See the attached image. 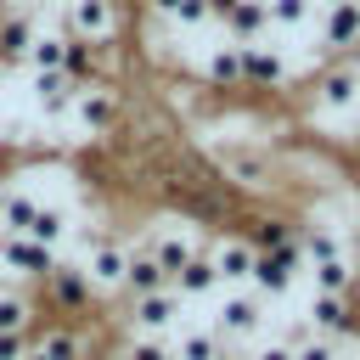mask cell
Instances as JSON below:
<instances>
[{"mask_svg": "<svg viewBox=\"0 0 360 360\" xmlns=\"http://www.w3.org/2000/svg\"><path fill=\"white\" fill-rule=\"evenodd\" d=\"M248 242H253V253L287 248V242H298V219H287V214H259V219L248 225Z\"/></svg>", "mask_w": 360, "mask_h": 360, "instance_id": "obj_23", "label": "cell"}, {"mask_svg": "<svg viewBox=\"0 0 360 360\" xmlns=\"http://www.w3.org/2000/svg\"><path fill=\"white\" fill-rule=\"evenodd\" d=\"M96 298H101V292L84 281V270H79L73 259H56V270L39 281V304H45L56 321H84Z\"/></svg>", "mask_w": 360, "mask_h": 360, "instance_id": "obj_5", "label": "cell"}, {"mask_svg": "<svg viewBox=\"0 0 360 360\" xmlns=\"http://www.w3.org/2000/svg\"><path fill=\"white\" fill-rule=\"evenodd\" d=\"M118 360H169V343L163 338H124Z\"/></svg>", "mask_w": 360, "mask_h": 360, "instance_id": "obj_25", "label": "cell"}, {"mask_svg": "<svg viewBox=\"0 0 360 360\" xmlns=\"http://www.w3.org/2000/svg\"><path fill=\"white\" fill-rule=\"evenodd\" d=\"M124 259H129V236L96 225V231L79 236V259H73V264L84 270V281H90L96 292H118V281H124Z\"/></svg>", "mask_w": 360, "mask_h": 360, "instance_id": "obj_2", "label": "cell"}, {"mask_svg": "<svg viewBox=\"0 0 360 360\" xmlns=\"http://www.w3.org/2000/svg\"><path fill=\"white\" fill-rule=\"evenodd\" d=\"M163 343H169V360H214V354L225 349V343L214 338V326H174Z\"/></svg>", "mask_w": 360, "mask_h": 360, "instance_id": "obj_20", "label": "cell"}, {"mask_svg": "<svg viewBox=\"0 0 360 360\" xmlns=\"http://www.w3.org/2000/svg\"><path fill=\"white\" fill-rule=\"evenodd\" d=\"M22 236L39 242V248H56V253H62V242L73 236V214H68L62 202H45V197H39V208H34V219H28Z\"/></svg>", "mask_w": 360, "mask_h": 360, "instance_id": "obj_18", "label": "cell"}, {"mask_svg": "<svg viewBox=\"0 0 360 360\" xmlns=\"http://www.w3.org/2000/svg\"><path fill=\"white\" fill-rule=\"evenodd\" d=\"M22 6H34V11H62L68 0H22Z\"/></svg>", "mask_w": 360, "mask_h": 360, "instance_id": "obj_28", "label": "cell"}, {"mask_svg": "<svg viewBox=\"0 0 360 360\" xmlns=\"http://www.w3.org/2000/svg\"><path fill=\"white\" fill-rule=\"evenodd\" d=\"M73 96H79V84H73L68 73H34V112H39L45 124H56V118H68V107H73Z\"/></svg>", "mask_w": 360, "mask_h": 360, "instance_id": "obj_17", "label": "cell"}, {"mask_svg": "<svg viewBox=\"0 0 360 360\" xmlns=\"http://www.w3.org/2000/svg\"><path fill=\"white\" fill-rule=\"evenodd\" d=\"M0 79H6V68H0Z\"/></svg>", "mask_w": 360, "mask_h": 360, "instance_id": "obj_33", "label": "cell"}, {"mask_svg": "<svg viewBox=\"0 0 360 360\" xmlns=\"http://www.w3.org/2000/svg\"><path fill=\"white\" fill-rule=\"evenodd\" d=\"M304 112L309 118H354L360 112V62L354 56L315 62L309 90H304Z\"/></svg>", "mask_w": 360, "mask_h": 360, "instance_id": "obj_1", "label": "cell"}, {"mask_svg": "<svg viewBox=\"0 0 360 360\" xmlns=\"http://www.w3.org/2000/svg\"><path fill=\"white\" fill-rule=\"evenodd\" d=\"M118 28H124L118 0H68V6H62V22H56V34L90 39V45H112Z\"/></svg>", "mask_w": 360, "mask_h": 360, "instance_id": "obj_8", "label": "cell"}, {"mask_svg": "<svg viewBox=\"0 0 360 360\" xmlns=\"http://www.w3.org/2000/svg\"><path fill=\"white\" fill-rule=\"evenodd\" d=\"M315 45H321V56H354L360 51V0L315 11Z\"/></svg>", "mask_w": 360, "mask_h": 360, "instance_id": "obj_11", "label": "cell"}, {"mask_svg": "<svg viewBox=\"0 0 360 360\" xmlns=\"http://www.w3.org/2000/svg\"><path fill=\"white\" fill-rule=\"evenodd\" d=\"M68 118L79 124V135H112V129H118V118H124V96H118V84H112V79L79 84V96H73Z\"/></svg>", "mask_w": 360, "mask_h": 360, "instance_id": "obj_9", "label": "cell"}, {"mask_svg": "<svg viewBox=\"0 0 360 360\" xmlns=\"http://www.w3.org/2000/svg\"><path fill=\"white\" fill-rule=\"evenodd\" d=\"M219 174L236 180L242 191H270V186H276V163H270V152H253V146H231V152H219Z\"/></svg>", "mask_w": 360, "mask_h": 360, "instance_id": "obj_12", "label": "cell"}, {"mask_svg": "<svg viewBox=\"0 0 360 360\" xmlns=\"http://www.w3.org/2000/svg\"><path fill=\"white\" fill-rule=\"evenodd\" d=\"M34 34H39V11L34 6H0V68H17Z\"/></svg>", "mask_w": 360, "mask_h": 360, "instance_id": "obj_13", "label": "cell"}, {"mask_svg": "<svg viewBox=\"0 0 360 360\" xmlns=\"http://www.w3.org/2000/svg\"><path fill=\"white\" fill-rule=\"evenodd\" d=\"M62 51H68V34L39 28V34L28 39V51H22V68H28V73H62Z\"/></svg>", "mask_w": 360, "mask_h": 360, "instance_id": "obj_22", "label": "cell"}, {"mask_svg": "<svg viewBox=\"0 0 360 360\" xmlns=\"http://www.w3.org/2000/svg\"><path fill=\"white\" fill-rule=\"evenodd\" d=\"M332 6H349V0H315V11H332Z\"/></svg>", "mask_w": 360, "mask_h": 360, "instance_id": "obj_29", "label": "cell"}, {"mask_svg": "<svg viewBox=\"0 0 360 360\" xmlns=\"http://www.w3.org/2000/svg\"><path fill=\"white\" fill-rule=\"evenodd\" d=\"M338 360H360V349H343V354H338Z\"/></svg>", "mask_w": 360, "mask_h": 360, "instance_id": "obj_30", "label": "cell"}, {"mask_svg": "<svg viewBox=\"0 0 360 360\" xmlns=\"http://www.w3.org/2000/svg\"><path fill=\"white\" fill-rule=\"evenodd\" d=\"M197 73H202V90H219V96L242 90V56H236V45L219 34V45H208V51H202Z\"/></svg>", "mask_w": 360, "mask_h": 360, "instance_id": "obj_14", "label": "cell"}, {"mask_svg": "<svg viewBox=\"0 0 360 360\" xmlns=\"http://www.w3.org/2000/svg\"><path fill=\"white\" fill-rule=\"evenodd\" d=\"M343 146H349V152H354V158H360V112H354V118H349V124H343Z\"/></svg>", "mask_w": 360, "mask_h": 360, "instance_id": "obj_27", "label": "cell"}, {"mask_svg": "<svg viewBox=\"0 0 360 360\" xmlns=\"http://www.w3.org/2000/svg\"><path fill=\"white\" fill-rule=\"evenodd\" d=\"M298 276H304V253H298V242H287V248H264V253H253L248 287H253L264 304H281V298L298 287Z\"/></svg>", "mask_w": 360, "mask_h": 360, "instance_id": "obj_7", "label": "cell"}, {"mask_svg": "<svg viewBox=\"0 0 360 360\" xmlns=\"http://www.w3.org/2000/svg\"><path fill=\"white\" fill-rule=\"evenodd\" d=\"M270 11V34H304L315 28V0H264Z\"/></svg>", "mask_w": 360, "mask_h": 360, "instance_id": "obj_24", "label": "cell"}, {"mask_svg": "<svg viewBox=\"0 0 360 360\" xmlns=\"http://www.w3.org/2000/svg\"><path fill=\"white\" fill-rule=\"evenodd\" d=\"M22 360H45V354H39V349H28V354H22Z\"/></svg>", "mask_w": 360, "mask_h": 360, "instance_id": "obj_31", "label": "cell"}, {"mask_svg": "<svg viewBox=\"0 0 360 360\" xmlns=\"http://www.w3.org/2000/svg\"><path fill=\"white\" fill-rule=\"evenodd\" d=\"M354 287H360V276H354ZM354 309H360V304H354Z\"/></svg>", "mask_w": 360, "mask_h": 360, "instance_id": "obj_32", "label": "cell"}, {"mask_svg": "<svg viewBox=\"0 0 360 360\" xmlns=\"http://www.w3.org/2000/svg\"><path fill=\"white\" fill-rule=\"evenodd\" d=\"M208 264L219 276V292L225 287H248V270H253V242L248 231H214L208 236Z\"/></svg>", "mask_w": 360, "mask_h": 360, "instance_id": "obj_10", "label": "cell"}, {"mask_svg": "<svg viewBox=\"0 0 360 360\" xmlns=\"http://www.w3.org/2000/svg\"><path fill=\"white\" fill-rule=\"evenodd\" d=\"M236 56H242V90H253V96L292 90V62H287V45H276V34L236 45Z\"/></svg>", "mask_w": 360, "mask_h": 360, "instance_id": "obj_3", "label": "cell"}, {"mask_svg": "<svg viewBox=\"0 0 360 360\" xmlns=\"http://www.w3.org/2000/svg\"><path fill=\"white\" fill-rule=\"evenodd\" d=\"M354 62H360V56H354Z\"/></svg>", "mask_w": 360, "mask_h": 360, "instance_id": "obj_34", "label": "cell"}, {"mask_svg": "<svg viewBox=\"0 0 360 360\" xmlns=\"http://www.w3.org/2000/svg\"><path fill=\"white\" fill-rule=\"evenodd\" d=\"M163 287H169V276L158 270V259L146 253V242L129 236V259H124V281H118V292H124V298H146V292H163Z\"/></svg>", "mask_w": 360, "mask_h": 360, "instance_id": "obj_15", "label": "cell"}, {"mask_svg": "<svg viewBox=\"0 0 360 360\" xmlns=\"http://www.w3.org/2000/svg\"><path fill=\"white\" fill-rule=\"evenodd\" d=\"M242 360H292V343H287V338H264V343H253Z\"/></svg>", "mask_w": 360, "mask_h": 360, "instance_id": "obj_26", "label": "cell"}, {"mask_svg": "<svg viewBox=\"0 0 360 360\" xmlns=\"http://www.w3.org/2000/svg\"><path fill=\"white\" fill-rule=\"evenodd\" d=\"M219 34H225L231 45L264 39V34H270V11H264V0H231V11L219 17Z\"/></svg>", "mask_w": 360, "mask_h": 360, "instance_id": "obj_16", "label": "cell"}, {"mask_svg": "<svg viewBox=\"0 0 360 360\" xmlns=\"http://www.w3.org/2000/svg\"><path fill=\"white\" fill-rule=\"evenodd\" d=\"M146 11L174 28V34H191V28H208V6L202 0H146Z\"/></svg>", "mask_w": 360, "mask_h": 360, "instance_id": "obj_21", "label": "cell"}, {"mask_svg": "<svg viewBox=\"0 0 360 360\" xmlns=\"http://www.w3.org/2000/svg\"><path fill=\"white\" fill-rule=\"evenodd\" d=\"M174 326H186V298L174 287L146 292V298H124V332L129 338H169Z\"/></svg>", "mask_w": 360, "mask_h": 360, "instance_id": "obj_6", "label": "cell"}, {"mask_svg": "<svg viewBox=\"0 0 360 360\" xmlns=\"http://www.w3.org/2000/svg\"><path fill=\"white\" fill-rule=\"evenodd\" d=\"M264 321H270V304H264L253 287H225V292H219V304H214V321H208V326H214V338H219V343H231V349H236V343L259 338V332H264Z\"/></svg>", "mask_w": 360, "mask_h": 360, "instance_id": "obj_4", "label": "cell"}, {"mask_svg": "<svg viewBox=\"0 0 360 360\" xmlns=\"http://www.w3.org/2000/svg\"><path fill=\"white\" fill-rule=\"evenodd\" d=\"M169 287H174L186 304H197V298H214V292H219V276H214V264H208V248H202V253H191V259L174 270V281H169Z\"/></svg>", "mask_w": 360, "mask_h": 360, "instance_id": "obj_19", "label": "cell"}]
</instances>
